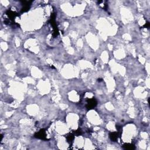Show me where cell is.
Here are the masks:
<instances>
[{
  "label": "cell",
  "mask_w": 150,
  "mask_h": 150,
  "mask_svg": "<svg viewBox=\"0 0 150 150\" xmlns=\"http://www.w3.org/2000/svg\"><path fill=\"white\" fill-rule=\"evenodd\" d=\"M149 27H150V23L148 22H147V24H145V25H144V27L145 28H149Z\"/></svg>",
  "instance_id": "cell-9"
},
{
  "label": "cell",
  "mask_w": 150,
  "mask_h": 150,
  "mask_svg": "<svg viewBox=\"0 0 150 150\" xmlns=\"http://www.w3.org/2000/svg\"><path fill=\"white\" fill-rule=\"evenodd\" d=\"M6 14H7V16L9 17V19H10V20H11L12 22H13V20L15 17L18 16V15L17 14V13H15V12L12 11L10 10H8L7 12H6Z\"/></svg>",
  "instance_id": "cell-4"
},
{
  "label": "cell",
  "mask_w": 150,
  "mask_h": 150,
  "mask_svg": "<svg viewBox=\"0 0 150 150\" xmlns=\"http://www.w3.org/2000/svg\"><path fill=\"white\" fill-rule=\"evenodd\" d=\"M55 15H54V14H52L51 15V18L50 20V24L52 25V26L53 28V37H56L59 34V31L58 29L56 27V24L55 22Z\"/></svg>",
  "instance_id": "cell-1"
},
{
  "label": "cell",
  "mask_w": 150,
  "mask_h": 150,
  "mask_svg": "<svg viewBox=\"0 0 150 150\" xmlns=\"http://www.w3.org/2000/svg\"><path fill=\"white\" fill-rule=\"evenodd\" d=\"M74 133H75V134L76 135H81L82 133V132L81 130L79 129V130H76Z\"/></svg>",
  "instance_id": "cell-8"
},
{
  "label": "cell",
  "mask_w": 150,
  "mask_h": 150,
  "mask_svg": "<svg viewBox=\"0 0 150 150\" xmlns=\"http://www.w3.org/2000/svg\"><path fill=\"white\" fill-rule=\"evenodd\" d=\"M123 148L124 150H133L135 149V147L133 144L130 143H125L123 145Z\"/></svg>",
  "instance_id": "cell-6"
},
{
  "label": "cell",
  "mask_w": 150,
  "mask_h": 150,
  "mask_svg": "<svg viewBox=\"0 0 150 150\" xmlns=\"http://www.w3.org/2000/svg\"><path fill=\"white\" fill-rule=\"evenodd\" d=\"M101 81H102L101 79H98V82H101Z\"/></svg>",
  "instance_id": "cell-10"
},
{
  "label": "cell",
  "mask_w": 150,
  "mask_h": 150,
  "mask_svg": "<svg viewBox=\"0 0 150 150\" xmlns=\"http://www.w3.org/2000/svg\"><path fill=\"white\" fill-rule=\"evenodd\" d=\"M87 105H86V108H87V109L88 110L95 108V107L96 106L97 103L96 100L95 98H93V99H91L87 100Z\"/></svg>",
  "instance_id": "cell-2"
},
{
  "label": "cell",
  "mask_w": 150,
  "mask_h": 150,
  "mask_svg": "<svg viewBox=\"0 0 150 150\" xmlns=\"http://www.w3.org/2000/svg\"><path fill=\"white\" fill-rule=\"evenodd\" d=\"M35 137L36 138L41 139V140H46L47 139L46 138V131L45 129H41L39 132L36 133L35 134Z\"/></svg>",
  "instance_id": "cell-3"
},
{
  "label": "cell",
  "mask_w": 150,
  "mask_h": 150,
  "mask_svg": "<svg viewBox=\"0 0 150 150\" xmlns=\"http://www.w3.org/2000/svg\"><path fill=\"white\" fill-rule=\"evenodd\" d=\"M120 134L118 132H113L110 133L109 134L110 136V140L113 142H116L117 140V139L119 137H120Z\"/></svg>",
  "instance_id": "cell-5"
},
{
  "label": "cell",
  "mask_w": 150,
  "mask_h": 150,
  "mask_svg": "<svg viewBox=\"0 0 150 150\" xmlns=\"http://www.w3.org/2000/svg\"><path fill=\"white\" fill-rule=\"evenodd\" d=\"M66 138H67L68 143L69 144H72L73 143V141L74 140V135H72V134H69Z\"/></svg>",
  "instance_id": "cell-7"
}]
</instances>
